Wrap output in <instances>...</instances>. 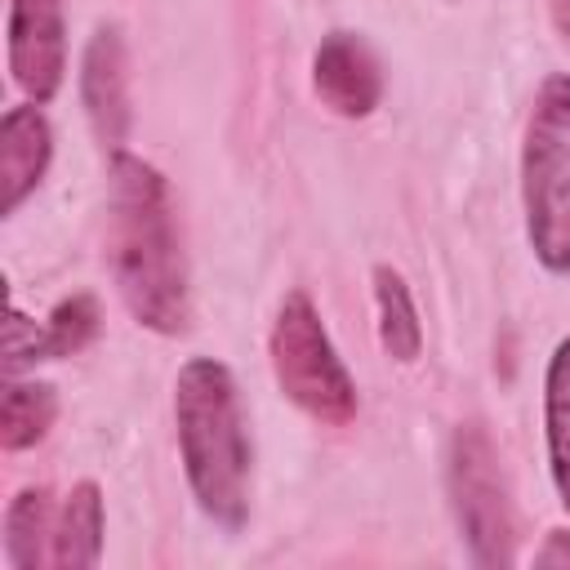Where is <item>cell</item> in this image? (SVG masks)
Wrapping results in <instances>:
<instances>
[{"label": "cell", "mask_w": 570, "mask_h": 570, "mask_svg": "<svg viewBox=\"0 0 570 570\" xmlns=\"http://www.w3.org/2000/svg\"><path fill=\"white\" fill-rule=\"evenodd\" d=\"M58 419V392L40 379H9L0 401V445L9 454L31 450Z\"/></svg>", "instance_id": "5bb4252c"}, {"label": "cell", "mask_w": 570, "mask_h": 570, "mask_svg": "<svg viewBox=\"0 0 570 570\" xmlns=\"http://www.w3.org/2000/svg\"><path fill=\"white\" fill-rule=\"evenodd\" d=\"M543 441L557 499L570 512V334L552 347L543 370Z\"/></svg>", "instance_id": "8fae6325"}, {"label": "cell", "mask_w": 570, "mask_h": 570, "mask_svg": "<svg viewBox=\"0 0 570 570\" xmlns=\"http://www.w3.org/2000/svg\"><path fill=\"white\" fill-rule=\"evenodd\" d=\"M36 361H49L45 356V325H36L18 307H9V325H4V374L13 379L18 370H27Z\"/></svg>", "instance_id": "2e32d148"}, {"label": "cell", "mask_w": 570, "mask_h": 570, "mask_svg": "<svg viewBox=\"0 0 570 570\" xmlns=\"http://www.w3.org/2000/svg\"><path fill=\"white\" fill-rule=\"evenodd\" d=\"M312 89L334 116H370L383 98V71L374 49L352 31H330L312 58Z\"/></svg>", "instance_id": "52a82bcc"}, {"label": "cell", "mask_w": 570, "mask_h": 570, "mask_svg": "<svg viewBox=\"0 0 570 570\" xmlns=\"http://www.w3.org/2000/svg\"><path fill=\"white\" fill-rule=\"evenodd\" d=\"M548 13H552V27L561 40H570V0H548Z\"/></svg>", "instance_id": "ac0fdd59"}, {"label": "cell", "mask_w": 570, "mask_h": 570, "mask_svg": "<svg viewBox=\"0 0 570 570\" xmlns=\"http://www.w3.org/2000/svg\"><path fill=\"white\" fill-rule=\"evenodd\" d=\"M521 209L534 258L570 272V76H548L530 102L521 138Z\"/></svg>", "instance_id": "3957f363"}, {"label": "cell", "mask_w": 570, "mask_h": 570, "mask_svg": "<svg viewBox=\"0 0 570 570\" xmlns=\"http://www.w3.org/2000/svg\"><path fill=\"white\" fill-rule=\"evenodd\" d=\"M45 543H53V503L45 485H27L4 508V561L13 570H36L49 561Z\"/></svg>", "instance_id": "4fadbf2b"}, {"label": "cell", "mask_w": 570, "mask_h": 570, "mask_svg": "<svg viewBox=\"0 0 570 570\" xmlns=\"http://www.w3.org/2000/svg\"><path fill=\"white\" fill-rule=\"evenodd\" d=\"M80 102L102 147L120 151L129 134V58L116 27H98L80 58Z\"/></svg>", "instance_id": "ba28073f"}, {"label": "cell", "mask_w": 570, "mask_h": 570, "mask_svg": "<svg viewBox=\"0 0 570 570\" xmlns=\"http://www.w3.org/2000/svg\"><path fill=\"white\" fill-rule=\"evenodd\" d=\"M98 325H102V312H98V298L94 294H71L62 298L49 321H45V356L58 361V356H76L85 352L94 338H98Z\"/></svg>", "instance_id": "9a60e30c"}, {"label": "cell", "mask_w": 570, "mask_h": 570, "mask_svg": "<svg viewBox=\"0 0 570 570\" xmlns=\"http://www.w3.org/2000/svg\"><path fill=\"white\" fill-rule=\"evenodd\" d=\"M174 423L196 508L214 525L240 530L249 512V436H245L236 379L223 361L191 356L178 370Z\"/></svg>", "instance_id": "7a4b0ae2"}, {"label": "cell", "mask_w": 570, "mask_h": 570, "mask_svg": "<svg viewBox=\"0 0 570 570\" xmlns=\"http://www.w3.org/2000/svg\"><path fill=\"white\" fill-rule=\"evenodd\" d=\"M272 374L276 387L316 423L343 428L356 414V383L343 365V356L334 352L321 312L312 307V298L303 289H289L281 298V312L272 321Z\"/></svg>", "instance_id": "277c9868"}, {"label": "cell", "mask_w": 570, "mask_h": 570, "mask_svg": "<svg viewBox=\"0 0 570 570\" xmlns=\"http://www.w3.org/2000/svg\"><path fill=\"white\" fill-rule=\"evenodd\" d=\"M98 557H102V490L94 481H76L53 521L49 566L89 570V566H98Z\"/></svg>", "instance_id": "30bf717a"}, {"label": "cell", "mask_w": 570, "mask_h": 570, "mask_svg": "<svg viewBox=\"0 0 570 570\" xmlns=\"http://www.w3.org/2000/svg\"><path fill=\"white\" fill-rule=\"evenodd\" d=\"M53 156V129L36 102L9 107L0 116V214H13L36 183L45 178Z\"/></svg>", "instance_id": "9c48e42d"}, {"label": "cell", "mask_w": 570, "mask_h": 570, "mask_svg": "<svg viewBox=\"0 0 570 570\" xmlns=\"http://www.w3.org/2000/svg\"><path fill=\"white\" fill-rule=\"evenodd\" d=\"M9 71L31 102H49L67 71V0H9Z\"/></svg>", "instance_id": "8992f818"}, {"label": "cell", "mask_w": 570, "mask_h": 570, "mask_svg": "<svg viewBox=\"0 0 570 570\" xmlns=\"http://www.w3.org/2000/svg\"><path fill=\"white\" fill-rule=\"evenodd\" d=\"M534 566H543V570L570 566V530H548V539L534 552Z\"/></svg>", "instance_id": "e0dca14e"}, {"label": "cell", "mask_w": 570, "mask_h": 570, "mask_svg": "<svg viewBox=\"0 0 570 570\" xmlns=\"http://www.w3.org/2000/svg\"><path fill=\"white\" fill-rule=\"evenodd\" d=\"M450 503L454 521L463 530V543L476 566H508L512 561V503L508 481L499 468V450L485 432V423H459L450 436Z\"/></svg>", "instance_id": "5b68a950"}, {"label": "cell", "mask_w": 570, "mask_h": 570, "mask_svg": "<svg viewBox=\"0 0 570 570\" xmlns=\"http://www.w3.org/2000/svg\"><path fill=\"white\" fill-rule=\"evenodd\" d=\"M107 258L116 294L142 330H187V258L169 205V183L156 165L125 147L111 151L107 165Z\"/></svg>", "instance_id": "6da1fadb"}, {"label": "cell", "mask_w": 570, "mask_h": 570, "mask_svg": "<svg viewBox=\"0 0 570 570\" xmlns=\"http://www.w3.org/2000/svg\"><path fill=\"white\" fill-rule=\"evenodd\" d=\"M374 307H379V343H383V352L392 361H401V365L419 361L423 325H419V312H414L405 276L396 267H387V263L374 267Z\"/></svg>", "instance_id": "7c38bea8"}]
</instances>
